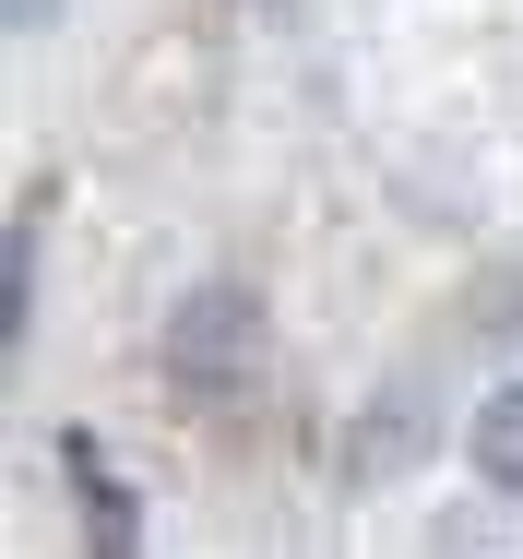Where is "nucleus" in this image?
Returning a JSON list of instances; mask_svg holds the SVG:
<instances>
[{"instance_id": "1", "label": "nucleus", "mask_w": 523, "mask_h": 559, "mask_svg": "<svg viewBox=\"0 0 523 559\" xmlns=\"http://www.w3.org/2000/svg\"><path fill=\"white\" fill-rule=\"evenodd\" d=\"M167 369L226 405V393L262 369V298H250V286H191L179 322H167Z\"/></svg>"}, {"instance_id": "2", "label": "nucleus", "mask_w": 523, "mask_h": 559, "mask_svg": "<svg viewBox=\"0 0 523 559\" xmlns=\"http://www.w3.org/2000/svg\"><path fill=\"white\" fill-rule=\"evenodd\" d=\"M464 452H476V476H488V488H512V500H523V381L476 405V441H464Z\"/></svg>"}, {"instance_id": "3", "label": "nucleus", "mask_w": 523, "mask_h": 559, "mask_svg": "<svg viewBox=\"0 0 523 559\" xmlns=\"http://www.w3.org/2000/svg\"><path fill=\"white\" fill-rule=\"evenodd\" d=\"M72 488H84V512H96V524H84V536H96V559H131V488H119L84 441H72Z\"/></svg>"}, {"instance_id": "4", "label": "nucleus", "mask_w": 523, "mask_h": 559, "mask_svg": "<svg viewBox=\"0 0 523 559\" xmlns=\"http://www.w3.org/2000/svg\"><path fill=\"white\" fill-rule=\"evenodd\" d=\"M36 322V238H0V345H24Z\"/></svg>"}, {"instance_id": "5", "label": "nucleus", "mask_w": 523, "mask_h": 559, "mask_svg": "<svg viewBox=\"0 0 523 559\" xmlns=\"http://www.w3.org/2000/svg\"><path fill=\"white\" fill-rule=\"evenodd\" d=\"M0 12H12V36H48L60 24V0H0Z\"/></svg>"}]
</instances>
